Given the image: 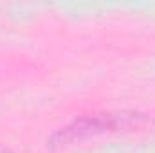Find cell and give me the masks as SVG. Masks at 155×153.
<instances>
[{
	"instance_id": "6da1fadb",
	"label": "cell",
	"mask_w": 155,
	"mask_h": 153,
	"mask_svg": "<svg viewBox=\"0 0 155 153\" xmlns=\"http://www.w3.org/2000/svg\"><path fill=\"white\" fill-rule=\"evenodd\" d=\"M0 153H7V151H0Z\"/></svg>"
}]
</instances>
